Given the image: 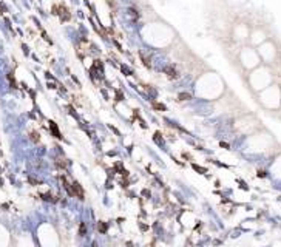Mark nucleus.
I'll return each instance as SVG.
<instances>
[{
    "label": "nucleus",
    "instance_id": "7ed1b4c3",
    "mask_svg": "<svg viewBox=\"0 0 281 247\" xmlns=\"http://www.w3.org/2000/svg\"><path fill=\"white\" fill-rule=\"evenodd\" d=\"M139 56H140V60H142V64L147 66V68H150L151 66V62H150V57L147 56V54L144 51H139Z\"/></svg>",
    "mask_w": 281,
    "mask_h": 247
},
{
    "label": "nucleus",
    "instance_id": "f03ea898",
    "mask_svg": "<svg viewBox=\"0 0 281 247\" xmlns=\"http://www.w3.org/2000/svg\"><path fill=\"white\" fill-rule=\"evenodd\" d=\"M73 193H74V195H77V198H79V199H83V191L80 189V185L77 184L76 181L73 182Z\"/></svg>",
    "mask_w": 281,
    "mask_h": 247
},
{
    "label": "nucleus",
    "instance_id": "6e6552de",
    "mask_svg": "<svg viewBox=\"0 0 281 247\" xmlns=\"http://www.w3.org/2000/svg\"><path fill=\"white\" fill-rule=\"evenodd\" d=\"M128 14H130L131 17L135 19V20H136V19H139V14H138V12H136V11L133 10V8H130V10H128Z\"/></svg>",
    "mask_w": 281,
    "mask_h": 247
},
{
    "label": "nucleus",
    "instance_id": "0eeeda50",
    "mask_svg": "<svg viewBox=\"0 0 281 247\" xmlns=\"http://www.w3.org/2000/svg\"><path fill=\"white\" fill-rule=\"evenodd\" d=\"M178 99H179V100H190L192 96L189 94V93H181V94L178 96Z\"/></svg>",
    "mask_w": 281,
    "mask_h": 247
},
{
    "label": "nucleus",
    "instance_id": "423d86ee",
    "mask_svg": "<svg viewBox=\"0 0 281 247\" xmlns=\"http://www.w3.org/2000/svg\"><path fill=\"white\" fill-rule=\"evenodd\" d=\"M153 108H154V110H159V111H165L167 110L165 105H164V104H158V102H153Z\"/></svg>",
    "mask_w": 281,
    "mask_h": 247
},
{
    "label": "nucleus",
    "instance_id": "9d476101",
    "mask_svg": "<svg viewBox=\"0 0 281 247\" xmlns=\"http://www.w3.org/2000/svg\"><path fill=\"white\" fill-rule=\"evenodd\" d=\"M85 232H87V230H85V224H83V222H80V227H79V233H80V236H83V235H85Z\"/></svg>",
    "mask_w": 281,
    "mask_h": 247
},
{
    "label": "nucleus",
    "instance_id": "39448f33",
    "mask_svg": "<svg viewBox=\"0 0 281 247\" xmlns=\"http://www.w3.org/2000/svg\"><path fill=\"white\" fill-rule=\"evenodd\" d=\"M50 130L53 131V134L56 136L57 139H62V134H60V131H59V128H57V125L54 122H50Z\"/></svg>",
    "mask_w": 281,
    "mask_h": 247
},
{
    "label": "nucleus",
    "instance_id": "1a4fd4ad",
    "mask_svg": "<svg viewBox=\"0 0 281 247\" xmlns=\"http://www.w3.org/2000/svg\"><path fill=\"white\" fill-rule=\"evenodd\" d=\"M107 229H108V227H107V224H105V222H99V230L102 232V233H105Z\"/></svg>",
    "mask_w": 281,
    "mask_h": 247
},
{
    "label": "nucleus",
    "instance_id": "9b49d317",
    "mask_svg": "<svg viewBox=\"0 0 281 247\" xmlns=\"http://www.w3.org/2000/svg\"><path fill=\"white\" fill-rule=\"evenodd\" d=\"M31 139H33L34 142H37V141H39V139H40V137H37V133H31Z\"/></svg>",
    "mask_w": 281,
    "mask_h": 247
},
{
    "label": "nucleus",
    "instance_id": "20e7f679",
    "mask_svg": "<svg viewBox=\"0 0 281 247\" xmlns=\"http://www.w3.org/2000/svg\"><path fill=\"white\" fill-rule=\"evenodd\" d=\"M165 74L170 77V79H176V77H178V71L173 66H167L165 68Z\"/></svg>",
    "mask_w": 281,
    "mask_h": 247
},
{
    "label": "nucleus",
    "instance_id": "f257e3e1",
    "mask_svg": "<svg viewBox=\"0 0 281 247\" xmlns=\"http://www.w3.org/2000/svg\"><path fill=\"white\" fill-rule=\"evenodd\" d=\"M56 10L60 11V12H57V14H60L62 20H70V12H68V10H67V6L60 5V6H56Z\"/></svg>",
    "mask_w": 281,
    "mask_h": 247
}]
</instances>
